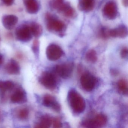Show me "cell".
I'll return each mask as SVG.
<instances>
[{"label":"cell","mask_w":128,"mask_h":128,"mask_svg":"<svg viewBox=\"0 0 128 128\" xmlns=\"http://www.w3.org/2000/svg\"><path fill=\"white\" fill-rule=\"evenodd\" d=\"M69 102L72 109L78 114L82 113L85 110L86 103L84 98L77 91L72 90L68 95Z\"/></svg>","instance_id":"1"},{"label":"cell","mask_w":128,"mask_h":128,"mask_svg":"<svg viewBox=\"0 0 128 128\" xmlns=\"http://www.w3.org/2000/svg\"><path fill=\"white\" fill-rule=\"evenodd\" d=\"M46 19L48 30L62 36L66 30L65 24L49 13L46 14Z\"/></svg>","instance_id":"2"},{"label":"cell","mask_w":128,"mask_h":128,"mask_svg":"<svg viewBox=\"0 0 128 128\" xmlns=\"http://www.w3.org/2000/svg\"><path fill=\"white\" fill-rule=\"evenodd\" d=\"M107 122L106 116L102 114H97L93 119L84 120L82 126L86 128H100L104 126Z\"/></svg>","instance_id":"3"},{"label":"cell","mask_w":128,"mask_h":128,"mask_svg":"<svg viewBox=\"0 0 128 128\" xmlns=\"http://www.w3.org/2000/svg\"><path fill=\"white\" fill-rule=\"evenodd\" d=\"M102 12L103 16L107 19L110 20L115 19L118 14L116 4L114 1H109L105 5Z\"/></svg>","instance_id":"4"},{"label":"cell","mask_w":128,"mask_h":128,"mask_svg":"<svg viewBox=\"0 0 128 128\" xmlns=\"http://www.w3.org/2000/svg\"><path fill=\"white\" fill-rule=\"evenodd\" d=\"M15 34L18 40L24 42L31 40L32 36L30 26L26 25H22L18 28Z\"/></svg>","instance_id":"5"},{"label":"cell","mask_w":128,"mask_h":128,"mask_svg":"<svg viewBox=\"0 0 128 128\" xmlns=\"http://www.w3.org/2000/svg\"><path fill=\"white\" fill-rule=\"evenodd\" d=\"M40 81L45 87L49 90H53L56 85V80L55 76L49 72H43L40 77Z\"/></svg>","instance_id":"6"},{"label":"cell","mask_w":128,"mask_h":128,"mask_svg":"<svg viewBox=\"0 0 128 128\" xmlns=\"http://www.w3.org/2000/svg\"><path fill=\"white\" fill-rule=\"evenodd\" d=\"M46 55L49 60L55 61L59 60L63 54L62 48L57 45L52 44L46 49Z\"/></svg>","instance_id":"7"},{"label":"cell","mask_w":128,"mask_h":128,"mask_svg":"<svg viewBox=\"0 0 128 128\" xmlns=\"http://www.w3.org/2000/svg\"><path fill=\"white\" fill-rule=\"evenodd\" d=\"M73 64L71 62L65 63L56 66V71L58 75L64 78H68L71 76L73 72Z\"/></svg>","instance_id":"8"},{"label":"cell","mask_w":128,"mask_h":128,"mask_svg":"<svg viewBox=\"0 0 128 128\" xmlns=\"http://www.w3.org/2000/svg\"><path fill=\"white\" fill-rule=\"evenodd\" d=\"M96 82V78L89 73L84 74L81 77V84L82 88L86 91L92 90L95 87Z\"/></svg>","instance_id":"9"},{"label":"cell","mask_w":128,"mask_h":128,"mask_svg":"<svg viewBox=\"0 0 128 128\" xmlns=\"http://www.w3.org/2000/svg\"><path fill=\"white\" fill-rule=\"evenodd\" d=\"M43 104L47 107L52 108L55 111L59 112L60 110V106L57 102L54 96L49 94H46L43 99Z\"/></svg>","instance_id":"10"},{"label":"cell","mask_w":128,"mask_h":128,"mask_svg":"<svg viewBox=\"0 0 128 128\" xmlns=\"http://www.w3.org/2000/svg\"><path fill=\"white\" fill-rule=\"evenodd\" d=\"M128 35L127 28L123 25H120L115 29L109 30L110 36L121 38H126Z\"/></svg>","instance_id":"11"},{"label":"cell","mask_w":128,"mask_h":128,"mask_svg":"<svg viewBox=\"0 0 128 128\" xmlns=\"http://www.w3.org/2000/svg\"><path fill=\"white\" fill-rule=\"evenodd\" d=\"M18 18L13 15H7L3 17L2 19L3 26L6 29L11 30L13 29L18 23Z\"/></svg>","instance_id":"12"},{"label":"cell","mask_w":128,"mask_h":128,"mask_svg":"<svg viewBox=\"0 0 128 128\" xmlns=\"http://www.w3.org/2000/svg\"><path fill=\"white\" fill-rule=\"evenodd\" d=\"M27 11L31 14H36L39 10V6L36 0H23Z\"/></svg>","instance_id":"13"},{"label":"cell","mask_w":128,"mask_h":128,"mask_svg":"<svg viewBox=\"0 0 128 128\" xmlns=\"http://www.w3.org/2000/svg\"><path fill=\"white\" fill-rule=\"evenodd\" d=\"M95 5V0H80L78 3L79 9L82 12H89L92 10Z\"/></svg>","instance_id":"14"},{"label":"cell","mask_w":128,"mask_h":128,"mask_svg":"<svg viewBox=\"0 0 128 128\" xmlns=\"http://www.w3.org/2000/svg\"><path fill=\"white\" fill-rule=\"evenodd\" d=\"M7 73L10 74H18L20 72V67L18 64L14 60H12L6 66Z\"/></svg>","instance_id":"15"},{"label":"cell","mask_w":128,"mask_h":128,"mask_svg":"<svg viewBox=\"0 0 128 128\" xmlns=\"http://www.w3.org/2000/svg\"><path fill=\"white\" fill-rule=\"evenodd\" d=\"M11 99L13 103H22L26 100V96L24 91L22 90H18L12 94Z\"/></svg>","instance_id":"16"},{"label":"cell","mask_w":128,"mask_h":128,"mask_svg":"<svg viewBox=\"0 0 128 128\" xmlns=\"http://www.w3.org/2000/svg\"><path fill=\"white\" fill-rule=\"evenodd\" d=\"M58 12L67 18H72L74 14V10L68 3H65Z\"/></svg>","instance_id":"17"},{"label":"cell","mask_w":128,"mask_h":128,"mask_svg":"<svg viewBox=\"0 0 128 128\" xmlns=\"http://www.w3.org/2000/svg\"><path fill=\"white\" fill-rule=\"evenodd\" d=\"M30 27L32 35L35 37H39L42 35V28L40 24L37 23H33Z\"/></svg>","instance_id":"18"},{"label":"cell","mask_w":128,"mask_h":128,"mask_svg":"<svg viewBox=\"0 0 128 128\" xmlns=\"http://www.w3.org/2000/svg\"><path fill=\"white\" fill-rule=\"evenodd\" d=\"M52 120L51 118L48 115L42 116L40 120L39 124L36 127L40 128H49L51 126Z\"/></svg>","instance_id":"19"},{"label":"cell","mask_w":128,"mask_h":128,"mask_svg":"<svg viewBox=\"0 0 128 128\" xmlns=\"http://www.w3.org/2000/svg\"><path fill=\"white\" fill-rule=\"evenodd\" d=\"M14 84L11 81H0V91L5 92L10 90L14 88Z\"/></svg>","instance_id":"20"},{"label":"cell","mask_w":128,"mask_h":128,"mask_svg":"<svg viewBox=\"0 0 128 128\" xmlns=\"http://www.w3.org/2000/svg\"><path fill=\"white\" fill-rule=\"evenodd\" d=\"M118 87L119 90L123 94H127L128 93V83L124 79L120 80L118 83Z\"/></svg>","instance_id":"21"},{"label":"cell","mask_w":128,"mask_h":128,"mask_svg":"<svg viewBox=\"0 0 128 128\" xmlns=\"http://www.w3.org/2000/svg\"><path fill=\"white\" fill-rule=\"evenodd\" d=\"M86 58L89 62L94 63L97 60V54L96 51L94 50H89L86 54Z\"/></svg>","instance_id":"22"},{"label":"cell","mask_w":128,"mask_h":128,"mask_svg":"<svg viewBox=\"0 0 128 128\" xmlns=\"http://www.w3.org/2000/svg\"><path fill=\"white\" fill-rule=\"evenodd\" d=\"M65 3L64 0H52L50 2V6L59 12Z\"/></svg>","instance_id":"23"},{"label":"cell","mask_w":128,"mask_h":128,"mask_svg":"<svg viewBox=\"0 0 128 128\" xmlns=\"http://www.w3.org/2000/svg\"><path fill=\"white\" fill-rule=\"evenodd\" d=\"M29 114V111L27 108H23L18 111V116L21 120H24L28 118Z\"/></svg>","instance_id":"24"},{"label":"cell","mask_w":128,"mask_h":128,"mask_svg":"<svg viewBox=\"0 0 128 128\" xmlns=\"http://www.w3.org/2000/svg\"><path fill=\"white\" fill-rule=\"evenodd\" d=\"M99 36L102 38L107 39L110 37L109 30L106 28L102 27L100 29L99 32Z\"/></svg>","instance_id":"25"},{"label":"cell","mask_w":128,"mask_h":128,"mask_svg":"<svg viewBox=\"0 0 128 128\" xmlns=\"http://www.w3.org/2000/svg\"><path fill=\"white\" fill-rule=\"evenodd\" d=\"M52 123H53L54 128H60L62 127V122L59 118H55L53 119Z\"/></svg>","instance_id":"26"},{"label":"cell","mask_w":128,"mask_h":128,"mask_svg":"<svg viewBox=\"0 0 128 128\" xmlns=\"http://www.w3.org/2000/svg\"><path fill=\"white\" fill-rule=\"evenodd\" d=\"M120 56L123 58H126L128 56V49L127 48H124L120 51Z\"/></svg>","instance_id":"27"},{"label":"cell","mask_w":128,"mask_h":128,"mask_svg":"<svg viewBox=\"0 0 128 128\" xmlns=\"http://www.w3.org/2000/svg\"><path fill=\"white\" fill-rule=\"evenodd\" d=\"M38 49V42L37 40L34 41L33 46V50L35 53H36Z\"/></svg>","instance_id":"28"},{"label":"cell","mask_w":128,"mask_h":128,"mask_svg":"<svg viewBox=\"0 0 128 128\" xmlns=\"http://www.w3.org/2000/svg\"><path fill=\"white\" fill-rule=\"evenodd\" d=\"M4 4L7 6H10L13 4L14 0H1Z\"/></svg>","instance_id":"29"},{"label":"cell","mask_w":128,"mask_h":128,"mask_svg":"<svg viewBox=\"0 0 128 128\" xmlns=\"http://www.w3.org/2000/svg\"><path fill=\"white\" fill-rule=\"evenodd\" d=\"M122 1L123 5L126 7H127L128 5V0H122Z\"/></svg>","instance_id":"30"},{"label":"cell","mask_w":128,"mask_h":128,"mask_svg":"<svg viewBox=\"0 0 128 128\" xmlns=\"http://www.w3.org/2000/svg\"><path fill=\"white\" fill-rule=\"evenodd\" d=\"M3 60V57L1 54H0V65L2 63Z\"/></svg>","instance_id":"31"},{"label":"cell","mask_w":128,"mask_h":128,"mask_svg":"<svg viewBox=\"0 0 128 128\" xmlns=\"http://www.w3.org/2000/svg\"></svg>","instance_id":"32"}]
</instances>
